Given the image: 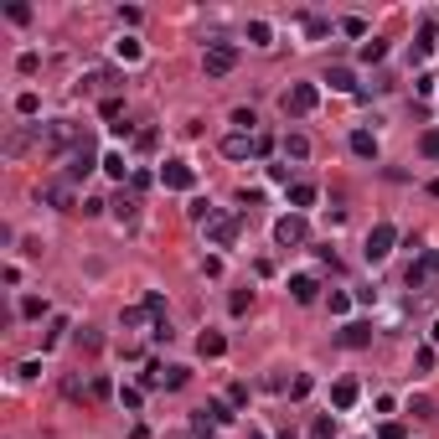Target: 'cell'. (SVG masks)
I'll return each instance as SVG.
<instances>
[{
    "mask_svg": "<svg viewBox=\"0 0 439 439\" xmlns=\"http://www.w3.org/2000/svg\"><path fill=\"white\" fill-rule=\"evenodd\" d=\"M326 31H331V21H321V16L305 21V36H326Z\"/></svg>",
    "mask_w": 439,
    "mask_h": 439,
    "instance_id": "40",
    "label": "cell"
},
{
    "mask_svg": "<svg viewBox=\"0 0 439 439\" xmlns=\"http://www.w3.org/2000/svg\"><path fill=\"white\" fill-rule=\"evenodd\" d=\"M119 62H140V42H135V36H119Z\"/></svg>",
    "mask_w": 439,
    "mask_h": 439,
    "instance_id": "25",
    "label": "cell"
},
{
    "mask_svg": "<svg viewBox=\"0 0 439 439\" xmlns=\"http://www.w3.org/2000/svg\"><path fill=\"white\" fill-rule=\"evenodd\" d=\"M161 186H166V192H192V186H196V171L186 166V161H166V166H161Z\"/></svg>",
    "mask_w": 439,
    "mask_h": 439,
    "instance_id": "6",
    "label": "cell"
},
{
    "mask_svg": "<svg viewBox=\"0 0 439 439\" xmlns=\"http://www.w3.org/2000/svg\"><path fill=\"white\" fill-rule=\"evenodd\" d=\"M429 274H434V264H429V248H424V254H419L414 264H408V289H419Z\"/></svg>",
    "mask_w": 439,
    "mask_h": 439,
    "instance_id": "13",
    "label": "cell"
},
{
    "mask_svg": "<svg viewBox=\"0 0 439 439\" xmlns=\"http://www.w3.org/2000/svg\"><path fill=\"white\" fill-rule=\"evenodd\" d=\"M341 31L347 36H367V21L362 16H341Z\"/></svg>",
    "mask_w": 439,
    "mask_h": 439,
    "instance_id": "33",
    "label": "cell"
},
{
    "mask_svg": "<svg viewBox=\"0 0 439 439\" xmlns=\"http://www.w3.org/2000/svg\"><path fill=\"white\" fill-rule=\"evenodd\" d=\"M289 207H315V186L310 181H295V186H289Z\"/></svg>",
    "mask_w": 439,
    "mask_h": 439,
    "instance_id": "18",
    "label": "cell"
},
{
    "mask_svg": "<svg viewBox=\"0 0 439 439\" xmlns=\"http://www.w3.org/2000/svg\"><path fill=\"white\" fill-rule=\"evenodd\" d=\"M336 341L341 347H352V352H362V347H372V326H362V321H347L336 331Z\"/></svg>",
    "mask_w": 439,
    "mask_h": 439,
    "instance_id": "8",
    "label": "cell"
},
{
    "mask_svg": "<svg viewBox=\"0 0 439 439\" xmlns=\"http://www.w3.org/2000/svg\"><path fill=\"white\" fill-rule=\"evenodd\" d=\"M207 424H233V403H207Z\"/></svg>",
    "mask_w": 439,
    "mask_h": 439,
    "instance_id": "23",
    "label": "cell"
},
{
    "mask_svg": "<svg viewBox=\"0 0 439 439\" xmlns=\"http://www.w3.org/2000/svg\"><path fill=\"white\" fill-rule=\"evenodd\" d=\"M16 68H21V73H36L42 62H36V52H21V57H16Z\"/></svg>",
    "mask_w": 439,
    "mask_h": 439,
    "instance_id": "45",
    "label": "cell"
},
{
    "mask_svg": "<svg viewBox=\"0 0 439 439\" xmlns=\"http://www.w3.org/2000/svg\"><path fill=\"white\" fill-rule=\"evenodd\" d=\"M233 238H238V217L233 212H212L207 217V243L212 248H233Z\"/></svg>",
    "mask_w": 439,
    "mask_h": 439,
    "instance_id": "5",
    "label": "cell"
},
{
    "mask_svg": "<svg viewBox=\"0 0 439 439\" xmlns=\"http://www.w3.org/2000/svg\"><path fill=\"white\" fill-rule=\"evenodd\" d=\"M377 439H403V429H398V424H382V429H377Z\"/></svg>",
    "mask_w": 439,
    "mask_h": 439,
    "instance_id": "49",
    "label": "cell"
},
{
    "mask_svg": "<svg viewBox=\"0 0 439 439\" xmlns=\"http://www.w3.org/2000/svg\"><path fill=\"white\" fill-rule=\"evenodd\" d=\"M196 352H202L207 362H212V357L228 352V336H222V331H202V336H196Z\"/></svg>",
    "mask_w": 439,
    "mask_h": 439,
    "instance_id": "10",
    "label": "cell"
},
{
    "mask_svg": "<svg viewBox=\"0 0 439 439\" xmlns=\"http://www.w3.org/2000/svg\"><path fill=\"white\" fill-rule=\"evenodd\" d=\"M186 377H192L186 367H166V388H186Z\"/></svg>",
    "mask_w": 439,
    "mask_h": 439,
    "instance_id": "36",
    "label": "cell"
},
{
    "mask_svg": "<svg viewBox=\"0 0 439 439\" xmlns=\"http://www.w3.org/2000/svg\"><path fill=\"white\" fill-rule=\"evenodd\" d=\"M233 124H238V129H254L259 119H254V109H233Z\"/></svg>",
    "mask_w": 439,
    "mask_h": 439,
    "instance_id": "39",
    "label": "cell"
},
{
    "mask_svg": "<svg viewBox=\"0 0 439 439\" xmlns=\"http://www.w3.org/2000/svg\"><path fill=\"white\" fill-rule=\"evenodd\" d=\"M414 367H419V372H429V367H434V347H419V357H414Z\"/></svg>",
    "mask_w": 439,
    "mask_h": 439,
    "instance_id": "44",
    "label": "cell"
},
{
    "mask_svg": "<svg viewBox=\"0 0 439 439\" xmlns=\"http://www.w3.org/2000/svg\"><path fill=\"white\" fill-rule=\"evenodd\" d=\"M347 310H352V300H347V295L336 289V295H331V315H347Z\"/></svg>",
    "mask_w": 439,
    "mask_h": 439,
    "instance_id": "46",
    "label": "cell"
},
{
    "mask_svg": "<svg viewBox=\"0 0 439 439\" xmlns=\"http://www.w3.org/2000/svg\"><path fill=\"white\" fill-rule=\"evenodd\" d=\"M68 186H73V181H52V186H42L36 196H42V202H52V207H68Z\"/></svg>",
    "mask_w": 439,
    "mask_h": 439,
    "instance_id": "17",
    "label": "cell"
},
{
    "mask_svg": "<svg viewBox=\"0 0 439 439\" xmlns=\"http://www.w3.org/2000/svg\"><path fill=\"white\" fill-rule=\"evenodd\" d=\"M6 16L16 21V26H26V21H31V6H21V0H16V6H6Z\"/></svg>",
    "mask_w": 439,
    "mask_h": 439,
    "instance_id": "38",
    "label": "cell"
},
{
    "mask_svg": "<svg viewBox=\"0 0 439 439\" xmlns=\"http://www.w3.org/2000/svg\"><path fill=\"white\" fill-rule=\"evenodd\" d=\"M248 439H269V434H264V429H248Z\"/></svg>",
    "mask_w": 439,
    "mask_h": 439,
    "instance_id": "51",
    "label": "cell"
},
{
    "mask_svg": "<svg viewBox=\"0 0 439 439\" xmlns=\"http://www.w3.org/2000/svg\"><path fill=\"white\" fill-rule=\"evenodd\" d=\"M285 155L289 161H305V155H310V140L305 135H285Z\"/></svg>",
    "mask_w": 439,
    "mask_h": 439,
    "instance_id": "19",
    "label": "cell"
},
{
    "mask_svg": "<svg viewBox=\"0 0 439 439\" xmlns=\"http://www.w3.org/2000/svg\"><path fill=\"white\" fill-rule=\"evenodd\" d=\"M103 171H109L114 181H124V155H119V150H109V155H103Z\"/></svg>",
    "mask_w": 439,
    "mask_h": 439,
    "instance_id": "28",
    "label": "cell"
},
{
    "mask_svg": "<svg viewBox=\"0 0 439 439\" xmlns=\"http://www.w3.org/2000/svg\"><path fill=\"white\" fill-rule=\"evenodd\" d=\"M289 295H295L300 305H310L315 295H321V279H315V274H295V279H289Z\"/></svg>",
    "mask_w": 439,
    "mask_h": 439,
    "instance_id": "9",
    "label": "cell"
},
{
    "mask_svg": "<svg viewBox=\"0 0 439 439\" xmlns=\"http://www.w3.org/2000/svg\"><path fill=\"white\" fill-rule=\"evenodd\" d=\"M145 310H150V315H166V300H161V295L150 289V295H145Z\"/></svg>",
    "mask_w": 439,
    "mask_h": 439,
    "instance_id": "47",
    "label": "cell"
},
{
    "mask_svg": "<svg viewBox=\"0 0 439 439\" xmlns=\"http://www.w3.org/2000/svg\"><path fill=\"white\" fill-rule=\"evenodd\" d=\"M269 36H274L269 21H248V42H254V47H269Z\"/></svg>",
    "mask_w": 439,
    "mask_h": 439,
    "instance_id": "20",
    "label": "cell"
},
{
    "mask_svg": "<svg viewBox=\"0 0 439 439\" xmlns=\"http://www.w3.org/2000/svg\"><path fill=\"white\" fill-rule=\"evenodd\" d=\"M21 315H26V321H42V315H47V300L26 295V300H21Z\"/></svg>",
    "mask_w": 439,
    "mask_h": 439,
    "instance_id": "26",
    "label": "cell"
},
{
    "mask_svg": "<svg viewBox=\"0 0 439 439\" xmlns=\"http://www.w3.org/2000/svg\"><path fill=\"white\" fill-rule=\"evenodd\" d=\"M248 150H254V140H248V135H228V140H222V155H228V161H243Z\"/></svg>",
    "mask_w": 439,
    "mask_h": 439,
    "instance_id": "16",
    "label": "cell"
},
{
    "mask_svg": "<svg viewBox=\"0 0 439 439\" xmlns=\"http://www.w3.org/2000/svg\"><path fill=\"white\" fill-rule=\"evenodd\" d=\"M393 243H398V228H393V222H372L367 248H362V254H367V264H382V259L393 254Z\"/></svg>",
    "mask_w": 439,
    "mask_h": 439,
    "instance_id": "4",
    "label": "cell"
},
{
    "mask_svg": "<svg viewBox=\"0 0 439 439\" xmlns=\"http://www.w3.org/2000/svg\"><path fill=\"white\" fill-rule=\"evenodd\" d=\"M382 57H388V42H377V36L362 42V62H382Z\"/></svg>",
    "mask_w": 439,
    "mask_h": 439,
    "instance_id": "27",
    "label": "cell"
},
{
    "mask_svg": "<svg viewBox=\"0 0 439 439\" xmlns=\"http://www.w3.org/2000/svg\"><path fill=\"white\" fill-rule=\"evenodd\" d=\"M310 388H315V377H310V372H300V377L289 382V398H310Z\"/></svg>",
    "mask_w": 439,
    "mask_h": 439,
    "instance_id": "29",
    "label": "cell"
},
{
    "mask_svg": "<svg viewBox=\"0 0 439 439\" xmlns=\"http://www.w3.org/2000/svg\"><path fill=\"white\" fill-rule=\"evenodd\" d=\"M119 403H124L129 414H135V408L145 403V388H119Z\"/></svg>",
    "mask_w": 439,
    "mask_h": 439,
    "instance_id": "30",
    "label": "cell"
},
{
    "mask_svg": "<svg viewBox=\"0 0 439 439\" xmlns=\"http://www.w3.org/2000/svg\"><path fill=\"white\" fill-rule=\"evenodd\" d=\"M145 315H150V310H145V305H129V310L119 315V321H124V326H145Z\"/></svg>",
    "mask_w": 439,
    "mask_h": 439,
    "instance_id": "35",
    "label": "cell"
},
{
    "mask_svg": "<svg viewBox=\"0 0 439 439\" xmlns=\"http://www.w3.org/2000/svg\"><path fill=\"white\" fill-rule=\"evenodd\" d=\"M434 36H439V26L424 21V26H419V42H414V62H424V57L434 52Z\"/></svg>",
    "mask_w": 439,
    "mask_h": 439,
    "instance_id": "12",
    "label": "cell"
},
{
    "mask_svg": "<svg viewBox=\"0 0 439 439\" xmlns=\"http://www.w3.org/2000/svg\"><path fill=\"white\" fill-rule=\"evenodd\" d=\"M228 403H233V408L248 403V388H243V382H233V388H228Z\"/></svg>",
    "mask_w": 439,
    "mask_h": 439,
    "instance_id": "42",
    "label": "cell"
},
{
    "mask_svg": "<svg viewBox=\"0 0 439 439\" xmlns=\"http://www.w3.org/2000/svg\"><path fill=\"white\" fill-rule=\"evenodd\" d=\"M248 305H254V289H233V295H228V310L233 315H248Z\"/></svg>",
    "mask_w": 439,
    "mask_h": 439,
    "instance_id": "22",
    "label": "cell"
},
{
    "mask_svg": "<svg viewBox=\"0 0 439 439\" xmlns=\"http://www.w3.org/2000/svg\"><path fill=\"white\" fill-rule=\"evenodd\" d=\"M429 264H434V279H439V254H434V248H429Z\"/></svg>",
    "mask_w": 439,
    "mask_h": 439,
    "instance_id": "50",
    "label": "cell"
},
{
    "mask_svg": "<svg viewBox=\"0 0 439 439\" xmlns=\"http://www.w3.org/2000/svg\"><path fill=\"white\" fill-rule=\"evenodd\" d=\"M202 68H207V78H228V73L238 68V47H233V42H207Z\"/></svg>",
    "mask_w": 439,
    "mask_h": 439,
    "instance_id": "3",
    "label": "cell"
},
{
    "mask_svg": "<svg viewBox=\"0 0 439 439\" xmlns=\"http://www.w3.org/2000/svg\"><path fill=\"white\" fill-rule=\"evenodd\" d=\"M434 83H439V78H429V73H424L419 83H414V93H419V99H429V93H434Z\"/></svg>",
    "mask_w": 439,
    "mask_h": 439,
    "instance_id": "48",
    "label": "cell"
},
{
    "mask_svg": "<svg viewBox=\"0 0 439 439\" xmlns=\"http://www.w3.org/2000/svg\"><path fill=\"white\" fill-rule=\"evenodd\" d=\"M310 439H336V419H331V414H321V419L310 424Z\"/></svg>",
    "mask_w": 439,
    "mask_h": 439,
    "instance_id": "24",
    "label": "cell"
},
{
    "mask_svg": "<svg viewBox=\"0 0 439 439\" xmlns=\"http://www.w3.org/2000/svg\"><path fill=\"white\" fill-rule=\"evenodd\" d=\"M78 341H83V352H99V347H103V336H99L93 326H83V331H78Z\"/></svg>",
    "mask_w": 439,
    "mask_h": 439,
    "instance_id": "31",
    "label": "cell"
},
{
    "mask_svg": "<svg viewBox=\"0 0 439 439\" xmlns=\"http://www.w3.org/2000/svg\"><path fill=\"white\" fill-rule=\"evenodd\" d=\"M408 408H414V419H434V403H429V398H414Z\"/></svg>",
    "mask_w": 439,
    "mask_h": 439,
    "instance_id": "41",
    "label": "cell"
},
{
    "mask_svg": "<svg viewBox=\"0 0 439 439\" xmlns=\"http://www.w3.org/2000/svg\"><path fill=\"white\" fill-rule=\"evenodd\" d=\"M357 393H362V388H357L352 377H341L336 388H331V403H336V408H352V403H357Z\"/></svg>",
    "mask_w": 439,
    "mask_h": 439,
    "instance_id": "14",
    "label": "cell"
},
{
    "mask_svg": "<svg viewBox=\"0 0 439 439\" xmlns=\"http://www.w3.org/2000/svg\"><path fill=\"white\" fill-rule=\"evenodd\" d=\"M279 103H285V114H289V119L315 114V103H321V83H289V93H285Z\"/></svg>",
    "mask_w": 439,
    "mask_h": 439,
    "instance_id": "1",
    "label": "cell"
},
{
    "mask_svg": "<svg viewBox=\"0 0 439 439\" xmlns=\"http://www.w3.org/2000/svg\"><path fill=\"white\" fill-rule=\"evenodd\" d=\"M424 155H429V161H439V129H429V135H424Z\"/></svg>",
    "mask_w": 439,
    "mask_h": 439,
    "instance_id": "43",
    "label": "cell"
},
{
    "mask_svg": "<svg viewBox=\"0 0 439 439\" xmlns=\"http://www.w3.org/2000/svg\"><path fill=\"white\" fill-rule=\"evenodd\" d=\"M16 109H21L26 119H31L36 109H42V99H36V93H21V99H16Z\"/></svg>",
    "mask_w": 439,
    "mask_h": 439,
    "instance_id": "34",
    "label": "cell"
},
{
    "mask_svg": "<svg viewBox=\"0 0 439 439\" xmlns=\"http://www.w3.org/2000/svg\"><path fill=\"white\" fill-rule=\"evenodd\" d=\"M326 83L336 88V93H357V73H352V68H331V73H326Z\"/></svg>",
    "mask_w": 439,
    "mask_h": 439,
    "instance_id": "15",
    "label": "cell"
},
{
    "mask_svg": "<svg viewBox=\"0 0 439 439\" xmlns=\"http://www.w3.org/2000/svg\"><path fill=\"white\" fill-rule=\"evenodd\" d=\"M352 155H362V161H377V135H367V129H352Z\"/></svg>",
    "mask_w": 439,
    "mask_h": 439,
    "instance_id": "11",
    "label": "cell"
},
{
    "mask_svg": "<svg viewBox=\"0 0 439 439\" xmlns=\"http://www.w3.org/2000/svg\"><path fill=\"white\" fill-rule=\"evenodd\" d=\"M274 238H279L285 248H300L305 238H310V228H305V217H300V212H289V217H279V222H274Z\"/></svg>",
    "mask_w": 439,
    "mask_h": 439,
    "instance_id": "7",
    "label": "cell"
},
{
    "mask_svg": "<svg viewBox=\"0 0 439 439\" xmlns=\"http://www.w3.org/2000/svg\"><path fill=\"white\" fill-rule=\"evenodd\" d=\"M93 171H103V155H99V145H93V135H83V145L68 155V181H83Z\"/></svg>",
    "mask_w": 439,
    "mask_h": 439,
    "instance_id": "2",
    "label": "cell"
},
{
    "mask_svg": "<svg viewBox=\"0 0 439 439\" xmlns=\"http://www.w3.org/2000/svg\"><path fill=\"white\" fill-rule=\"evenodd\" d=\"M62 331H68V321H62V315H57V321H52V326H47V336H42V347H57V341H62Z\"/></svg>",
    "mask_w": 439,
    "mask_h": 439,
    "instance_id": "32",
    "label": "cell"
},
{
    "mask_svg": "<svg viewBox=\"0 0 439 439\" xmlns=\"http://www.w3.org/2000/svg\"><path fill=\"white\" fill-rule=\"evenodd\" d=\"M109 393H114V388H109V377H93V382H88V398H99V403H103Z\"/></svg>",
    "mask_w": 439,
    "mask_h": 439,
    "instance_id": "37",
    "label": "cell"
},
{
    "mask_svg": "<svg viewBox=\"0 0 439 439\" xmlns=\"http://www.w3.org/2000/svg\"><path fill=\"white\" fill-rule=\"evenodd\" d=\"M135 212H140V202H135V196H119V202H114V217L124 222V228L135 222Z\"/></svg>",
    "mask_w": 439,
    "mask_h": 439,
    "instance_id": "21",
    "label": "cell"
},
{
    "mask_svg": "<svg viewBox=\"0 0 439 439\" xmlns=\"http://www.w3.org/2000/svg\"><path fill=\"white\" fill-rule=\"evenodd\" d=\"M429 336H434V347H439V321H434V331H429Z\"/></svg>",
    "mask_w": 439,
    "mask_h": 439,
    "instance_id": "52",
    "label": "cell"
}]
</instances>
